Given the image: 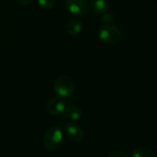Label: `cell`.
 Listing matches in <instances>:
<instances>
[{"mask_svg": "<svg viewBox=\"0 0 157 157\" xmlns=\"http://www.w3.org/2000/svg\"><path fill=\"white\" fill-rule=\"evenodd\" d=\"M131 157H155V154L151 149L145 147H138L132 151Z\"/></svg>", "mask_w": 157, "mask_h": 157, "instance_id": "obj_10", "label": "cell"}, {"mask_svg": "<svg viewBox=\"0 0 157 157\" xmlns=\"http://www.w3.org/2000/svg\"><path fill=\"white\" fill-rule=\"evenodd\" d=\"M64 130L67 138L73 142H80L84 138L83 129L75 123H67L64 126Z\"/></svg>", "mask_w": 157, "mask_h": 157, "instance_id": "obj_5", "label": "cell"}, {"mask_svg": "<svg viewBox=\"0 0 157 157\" xmlns=\"http://www.w3.org/2000/svg\"><path fill=\"white\" fill-rule=\"evenodd\" d=\"M54 90L60 98H69L75 92V84L68 76L61 75L56 78Z\"/></svg>", "mask_w": 157, "mask_h": 157, "instance_id": "obj_1", "label": "cell"}, {"mask_svg": "<svg viewBox=\"0 0 157 157\" xmlns=\"http://www.w3.org/2000/svg\"><path fill=\"white\" fill-rule=\"evenodd\" d=\"M82 29H83L82 22L78 20H72L67 25V33L71 35H77L78 33H81Z\"/></svg>", "mask_w": 157, "mask_h": 157, "instance_id": "obj_9", "label": "cell"}, {"mask_svg": "<svg viewBox=\"0 0 157 157\" xmlns=\"http://www.w3.org/2000/svg\"><path fill=\"white\" fill-rule=\"evenodd\" d=\"M107 157H128V155L121 151H112L109 152Z\"/></svg>", "mask_w": 157, "mask_h": 157, "instance_id": "obj_13", "label": "cell"}, {"mask_svg": "<svg viewBox=\"0 0 157 157\" xmlns=\"http://www.w3.org/2000/svg\"><path fill=\"white\" fill-rule=\"evenodd\" d=\"M63 140V131L58 127L49 128L44 135V145L46 150L53 151L57 150Z\"/></svg>", "mask_w": 157, "mask_h": 157, "instance_id": "obj_2", "label": "cell"}, {"mask_svg": "<svg viewBox=\"0 0 157 157\" xmlns=\"http://www.w3.org/2000/svg\"><path fill=\"white\" fill-rule=\"evenodd\" d=\"M65 6L67 10L76 17H83L89 11L87 0H66Z\"/></svg>", "mask_w": 157, "mask_h": 157, "instance_id": "obj_4", "label": "cell"}, {"mask_svg": "<svg viewBox=\"0 0 157 157\" xmlns=\"http://www.w3.org/2000/svg\"><path fill=\"white\" fill-rule=\"evenodd\" d=\"M38 5L44 10H50L55 4V0H37Z\"/></svg>", "mask_w": 157, "mask_h": 157, "instance_id": "obj_11", "label": "cell"}, {"mask_svg": "<svg viewBox=\"0 0 157 157\" xmlns=\"http://www.w3.org/2000/svg\"><path fill=\"white\" fill-rule=\"evenodd\" d=\"M98 36L101 41L108 44H116L120 42L122 38L121 32L115 26L105 24L98 31Z\"/></svg>", "mask_w": 157, "mask_h": 157, "instance_id": "obj_3", "label": "cell"}, {"mask_svg": "<svg viewBox=\"0 0 157 157\" xmlns=\"http://www.w3.org/2000/svg\"><path fill=\"white\" fill-rule=\"evenodd\" d=\"M17 3H19L20 5H22V6H27L29 4H31L33 0H16Z\"/></svg>", "mask_w": 157, "mask_h": 157, "instance_id": "obj_14", "label": "cell"}, {"mask_svg": "<svg viewBox=\"0 0 157 157\" xmlns=\"http://www.w3.org/2000/svg\"><path fill=\"white\" fill-rule=\"evenodd\" d=\"M65 117L71 121H77L82 117V110L78 108L77 105L69 104L66 105V107L63 112Z\"/></svg>", "mask_w": 157, "mask_h": 157, "instance_id": "obj_7", "label": "cell"}, {"mask_svg": "<svg viewBox=\"0 0 157 157\" xmlns=\"http://www.w3.org/2000/svg\"><path fill=\"white\" fill-rule=\"evenodd\" d=\"M102 21L103 22L106 23V24H110V23H113L115 21H116V16L113 14V13H110V12H105L104 14H102Z\"/></svg>", "mask_w": 157, "mask_h": 157, "instance_id": "obj_12", "label": "cell"}, {"mask_svg": "<svg viewBox=\"0 0 157 157\" xmlns=\"http://www.w3.org/2000/svg\"><path fill=\"white\" fill-rule=\"evenodd\" d=\"M92 10L97 14H104L109 10V0H91Z\"/></svg>", "mask_w": 157, "mask_h": 157, "instance_id": "obj_8", "label": "cell"}, {"mask_svg": "<svg viewBox=\"0 0 157 157\" xmlns=\"http://www.w3.org/2000/svg\"><path fill=\"white\" fill-rule=\"evenodd\" d=\"M65 107H66V103L60 97L50 99L45 105V109L47 113L52 116H58L60 114H63Z\"/></svg>", "mask_w": 157, "mask_h": 157, "instance_id": "obj_6", "label": "cell"}]
</instances>
